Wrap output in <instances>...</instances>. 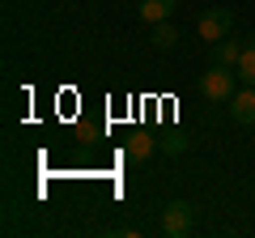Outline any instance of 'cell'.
Wrapping results in <instances>:
<instances>
[{
  "instance_id": "6da1fadb",
  "label": "cell",
  "mask_w": 255,
  "mask_h": 238,
  "mask_svg": "<svg viewBox=\"0 0 255 238\" xmlns=\"http://www.w3.org/2000/svg\"><path fill=\"white\" fill-rule=\"evenodd\" d=\"M196 90H200V98L217 102V107H230V98L238 94V73H234V68H221V64H213L209 73H200Z\"/></svg>"
},
{
  "instance_id": "7a4b0ae2",
  "label": "cell",
  "mask_w": 255,
  "mask_h": 238,
  "mask_svg": "<svg viewBox=\"0 0 255 238\" xmlns=\"http://www.w3.org/2000/svg\"><path fill=\"white\" fill-rule=\"evenodd\" d=\"M196 230V204L191 200H170L162 209V234L166 238H187Z\"/></svg>"
},
{
  "instance_id": "3957f363",
  "label": "cell",
  "mask_w": 255,
  "mask_h": 238,
  "mask_svg": "<svg viewBox=\"0 0 255 238\" xmlns=\"http://www.w3.org/2000/svg\"><path fill=\"white\" fill-rule=\"evenodd\" d=\"M230 30H234V13H230L226 4H217V9H204L200 21H196V34H200L204 43H221V38H230Z\"/></svg>"
},
{
  "instance_id": "277c9868",
  "label": "cell",
  "mask_w": 255,
  "mask_h": 238,
  "mask_svg": "<svg viewBox=\"0 0 255 238\" xmlns=\"http://www.w3.org/2000/svg\"><path fill=\"white\" fill-rule=\"evenodd\" d=\"M230 119L238 128H251L255 123V85H243V90L230 98Z\"/></svg>"
},
{
  "instance_id": "5b68a950",
  "label": "cell",
  "mask_w": 255,
  "mask_h": 238,
  "mask_svg": "<svg viewBox=\"0 0 255 238\" xmlns=\"http://www.w3.org/2000/svg\"><path fill=\"white\" fill-rule=\"evenodd\" d=\"M136 13H140V21L157 26V21H170V13H174V0H136Z\"/></svg>"
},
{
  "instance_id": "8992f818",
  "label": "cell",
  "mask_w": 255,
  "mask_h": 238,
  "mask_svg": "<svg viewBox=\"0 0 255 238\" xmlns=\"http://www.w3.org/2000/svg\"><path fill=\"white\" fill-rule=\"evenodd\" d=\"M243 47H247V43H238V38H221V43H213V64H221V68H238V60H243Z\"/></svg>"
},
{
  "instance_id": "52a82bcc",
  "label": "cell",
  "mask_w": 255,
  "mask_h": 238,
  "mask_svg": "<svg viewBox=\"0 0 255 238\" xmlns=\"http://www.w3.org/2000/svg\"><path fill=\"white\" fill-rule=\"evenodd\" d=\"M153 149H157V140L145 136V132H136V136H128L124 153H128V162H149V157H153Z\"/></svg>"
},
{
  "instance_id": "ba28073f",
  "label": "cell",
  "mask_w": 255,
  "mask_h": 238,
  "mask_svg": "<svg viewBox=\"0 0 255 238\" xmlns=\"http://www.w3.org/2000/svg\"><path fill=\"white\" fill-rule=\"evenodd\" d=\"M149 43H153V47H162V51H170V47L179 43V30H174L170 21H157V26L149 30Z\"/></svg>"
},
{
  "instance_id": "9c48e42d",
  "label": "cell",
  "mask_w": 255,
  "mask_h": 238,
  "mask_svg": "<svg viewBox=\"0 0 255 238\" xmlns=\"http://www.w3.org/2000/svg\"><path fill=\"white\" fill-rule=\"evenodd\" d=\"M234 73H238V81H243V85H255V43L243 47V60H238Z\"/></svg>"
},
{
  "instance_id": "30bf717a",
  "label": "cell",
  "mask_w": 255,
  "mask_h": 238,
  "mask_svg": "<svg viewBox=\"0 0 255 238\" xmlns=\"http://www.w3.org/2000/svg\"><path fill=\"white\" fill-rule=\"evenodd\" d=\"M183 149H187V140H183L179 132H170V136H162V153H170V157H179Z\"/></svg>"
}]
</instances>
